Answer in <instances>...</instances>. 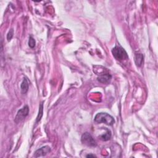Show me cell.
I'll use <instances>...</instances> for the list:
<instances>
[{"label":"cell","instance_id":"cell-6","mask_svg":"<svg viewBox=\"0 0 158 158\" xmlns=\"http://www.w3.org/2000/svg\"><path fill=\"white\" fill-rule=\"evenodd\" d=\"M112 77L109 74H104L100 75L98 77V80L100 83H108L111 80Z\"/></svg>","mask_w":158,"mask_h":158},{"label":"cell","instance_id":"cell-12","mask_svg":"<svg viewBox=\"0 0 158 158\" xmlns=\"http://www.w3.org/2000/svg\"><path fill=\"white\" fill-rule=\"evenodd\" d=\"M13 35H14V30H13V29H11L9 30V32H8L7 35V39L8 40V42H9L10 40L12 39V38H13Z\"/></svg>","mask_w":158,"mask_h":158},{"label":"cell","instance_id":"cell-4","mask_svg":"<svg viewBox=\"0 0 158 158\" xmlns=\"http://www.w3.org/2000/svg\"><path fill=\"white\" fill-rule=\"evenodd\" d=\"M29 113V108L28 106H24L22 109H19L18 111L17 115H16L15 117V123H19L22 122L23 120L26 119V117L28 116Z\"/></svg>","mask_w":158,"mask_h":158},{"label":"cell","instance_id":"cell-10","mask_svg":"<svg viewBox=\"0 0 158 158\" xmlns=\"http://www.w3.org/2000/svg\"><path fill=\"white\" fill-rule=\"evenodd\" d=\"M43 104L42 103L41 104H40V108H39L38 114L37 117H36V122H38L39 121L41 120L42 117L43 116Z\"/></svg>","mask_w":158,"mask_h":158},{"label":"cell","instance_id":"cell-3","mask_svg":"<svg viewBox=\"0 0 158 158\" xmlns=\"http://www.w3.org/2000/svg\"><path fill=\"white\" fill-rule=\"evenodd\" d=\"M81 141H82V143L83 145H87L88 147H96L97 145L95 140L93 138L90 133H89L88 132H85L83 133L82 138H81Z\"/></svg>","mask_w":158,"mask_h":158},{"label":"cell","instance_id":"cell-13","mask_svg":"<svg viewBox=\"0 0 158 158\" xmlns=\"http://www.w3.org/2000/svg\"><path fill=\"white\" fill-rule=\"evenodd\" d=\"M96 156L94 155H88L87 156V157H96Z\"/></svg>","mask_w":158,"mask_h":158},{"label":"cell","instance_id":"cell-8","mask_svg":"<svg viewBox=\"0 0 158 158\" xmlns=\"http://www.w3.org/2000/svg\"><path fill=\"white\" fill-rule=\"evenodd\" d=\"M135 63L136 66L140 67L143 63V56L141 53H136L135 55Z\"/></svg>","mask_w":158,"mask_h":158},{"label":"cell","instance_id":"cell-2","mask_svg":"<svg viewBox=\"0 0 158 158\" xmlns=\"http://www.w3.org/2000/svg\"><path fill=\"white\" fill-rule=\"evenodd\" d=\"M112 53L114 57L119 61L128 59V56L127 52L120 46L116 45L112 50Z\"/></svg>","mask_w":158,"mask_h":158},{"label":"cell","instance_id":"cell-7","mask_svg":"<svg viewBox=\"0 0 158 158\" xmlns=\"http://www.w3.org/2000/svg\"><path fill=\"white\" fill-rule=\"evenodd\" d=\"M29 84L28 80L27 78H24V80L21 85V92L22 94H26L27 92L29 90Z\"/></svg>","mask_w":158,"mask_h":158},{"label":"cell","instance_id":"cell-11","mask_svg":"<svg viewBox=\"0 0 158 158\" xmlns=\"http://www.w3.org/2000/svg\"><path fill=\"white\" fill-rule=\"evenodd\" d=\"M35 43H36V42H35V39L32 37V36H30L29 37V46L31 48H34L35 46Z\"/></svg>","mask_w":158,"mask_h":158},{"label":"cell","instance_id":"cell-9","mask_svg":"<svg viewBox=\"0 0 158 158\" xmlns=\"http://www.w3.org/2000/svg\"><path fill=\"white\" fill-rule=\"evenodd\" d=\"M104 128L106 129V132L101 136V139L103 141H108V140H109L111 139V132L110 130H109L107 129L106 128Z\"/></svg>","mask_w":158,"mask_h":158},{"label":"cell","instance_id":"cell-5","mask_svg":"<svg viewBox=\"0 0 158 158\" xmlns=\"http://www.w3.org/2000/svg\"><path fill=\"white\" fill-rule=\"evenodd\" d=\"M51 151V148L48 146H44L42 148L37 149L35 153L34 156L35 157H41L46 156L48 153H49Z\"/></svg>","mask_w":158,"mask_h":158},{"label":"cell","instance_id":"cell-1","mask_svg":"<svg viewBox=\"0 0 158 158\" xmlns=\"http://www.w3.org/2000/svg\"><path fill=\"white\" fill-rule=\"evenodd\" d=\"M95 122L96 123H104L108 125H112L115 123L114 117L106 112H100L95 117Z\"/></svg>","mask_w":158,"mask_h":158}]
</instances>
